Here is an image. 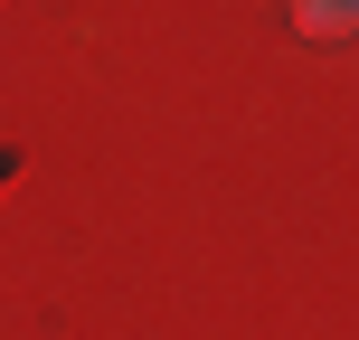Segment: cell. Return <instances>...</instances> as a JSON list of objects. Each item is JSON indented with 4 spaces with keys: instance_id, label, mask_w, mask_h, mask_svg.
Returning <instances> with one entry per match:
<instances>
[{
    "instance_id": "1",
    "label": "cell",
    "mask_w": 359,
    "mask_h": 340,
    "mask_svg": "<svg viewBox=\"0 0 359 340\" xmlns=\"http://www.w3.org/2000/svg\"><path fill=\"white\" fill-rule=\"evenodd\" d=\"M293 19H303L312 38H350L359 29V0H293Z\"/></svg>"
}]
</instances>
